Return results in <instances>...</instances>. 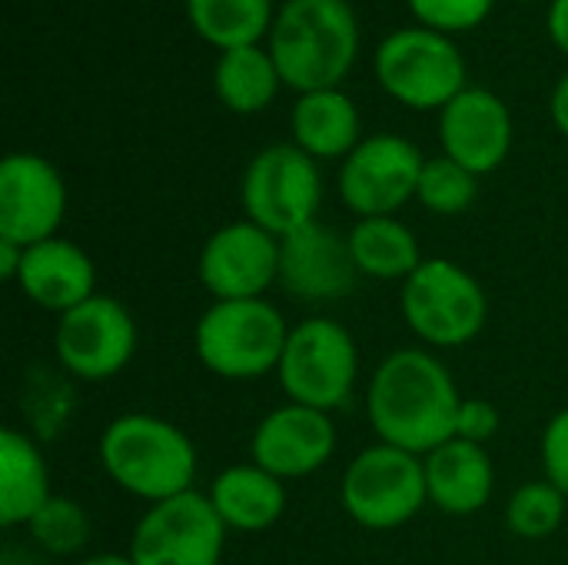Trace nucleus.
Segmentation results:
<instances>
[{"instance_id":"obj_34","label":"nucleus","mask_w":568,"mask_h":565,"mask_svg":"<svg viewBox=\"0 0 568 565\" xmlns=\"http://www.w3.org/2000/svg\"><path fill=\"white\" fill-rule=\"evenodd\" d=\"M23 246L20 243H10V240H0V276L17 283V273H20V263H23Z\"/></svg>"},{"instance_id":"obj_3","label":"nucleus","mask_w":568,"mask_h":565,"mask_svg":"<svg viewBox=\"0 0 568 565\" xmlns=\"http://www.w3.org/2000/svg\"><path fill=\"white\" fill-rule=\"evenodd\" d=\"M106 476L130 496L163 503L193 490L196 450L186 433L150 413H126L100 436Z\"/></svg>"},{"instance_id":"obj_17","label":"nucleus","mask_w":568,"mask_h":565,"mask_svg":"<svg viewBox=\"0 0 568 565\" xmlns=\"http://www.w3.org/2000/svg\"><path fill=\"white\" fill-rule=\"evenodd\" d=\"M359 270L349 240L323 223H306L280 240V286L306 303H333L353 293Z\"/></svg>"},{"instance_id":"obj_29","label":"nucleus","mask_w":568,"mask_h":565,"mask_svg":"<svg viewBox=\"0 0 568 565\" xmlns=\"http://www.w3.org/2000/svg\"><path fill=\"white\" fill-rule=\"evenodd\" d=\"M406 3L419 20V27L439 30L446 37L479 27L496 7V0H406Z\"/></svg>"},{"instance_id":"obj_1","label":"nucleus","mask_w":568,"mask_h":565,"mask_svg":"<svg viewBox=\"0 0 568 565\" xmlns=\"http://www.w3.org/2000/svg\"><path fill=\"white\" fill-rule=\"evenodd\" d=\"M459 390L449 370L426 350L389 353L369 383V423L379 443L429 456L436 446L456 440Z\"/></svg>"},{"instance_id":"obj_32","label":"nucleus","mask_w":568,"mask_h":565,"mask_svg":"<svg viewBox=\"0 0 568 565\" xmlns=\"http://www.w3.org/2000/svg\"><path fill=\"white\" fill-rule=\"evenodd\" d=\"M546 30H549V40L568 57V0H549Z\"/></svg>"},{"instance_id":"obj_27","label":"nucleus","mask_w":568,"mask_h":565,"mask_svg":"<svg viewBox=\"0 0 568 565\" xmlns=\"http://www.w3.org/2000/svg\"><path fill=\"white\" fill-rule=\"evenodd\" d=\"M27 529L47 556H73L90 539V516L80 503L50 496V503L27 523Z\"/></svg>"},{"instance_id":"obj_33","label":"nucleus","mask_w":568,"mask_h":565,"mask_svg":"<svg viewBox=\"0 0 568 565\" xmlns=\"http://www.w3.org/2000/svg\"><path fill=\"white\" fill-rule=\"evenodd\" d=\"M549 113H552V123H556V130L568 137V73L556 83V90H552V97H549Z\"/></svg>"},{"instance_id":"obj_13","label":"nucleus","mask_w":568,"mask_h":565,"mask_svg":"<svg viewBox=\"0 0 568 565\" xmlns=\"http://www.w3.org/2000/svg\"><path fill=\"white\" fill-rule=\"evenodd\" d=\"M67 213L60 170L37 153H7L0 160V240L23 250L53 240Z\"/></svg>"},{"instance_id":"obj_19","label":"nucleus","mask_w":568,"mask_h":565,"mask_svg":"<svg viewBox=\"0 0 568 565\" xmlns=\"http://www.w3.org/2000/svg\"><path fill=\"white\" fill-rule=\"evenodd\" d=\"M423 463L429 503L446 516H473L493 500L496 470L486 446L449 440L436 446L429 456H423Z\"/></svg>"},{"instance_id":"obj_20","label":"nucleus","mask_w":568,"mask_h":565,"mask_svg":"<svg viewBox=\"0 0 568 565\" xmlns=\"http://www.w3.org/2000/svg\"><path fill=\"white\" fill-rule=\"evenodd\" d=\"M293 143L313 160H346L359 147L356 103L339 87L300 93L293 103Z\"/></svg>"},{"instance_id":"obj_36","label":"nucleus","mask_w":568,"mask_h":565,"mask_svg":"<svg viewBox=\"0 0 568 565\" xmlns=\"http://www.w3.org/2000/svg\"><path fill=\"white\" fill-rule=\"evenodd\" d=\"M523 3H532V0H523Z\"/></svg>"},{"instance_id":"obj_31","label":"nucleus","mask_w":568,"mask_h":565,"mask_svg":"<svg viewBox=\"0 0 568 565\" xmlns=\"http://www.w3.org/2000/svg\"><path fill=\"white\" fill-rule=\"evenodd\" d=\"M499 423L503 416L489 400H463L456 413V440L486 446L499 433Z\"/></svg>"},{"instance_id":"obj_26","label":"nucleus","mask_w":568,"mask_h":565,"mask_svg":"<svg viewBox=\"0 0 568 565\" xmlns=\"http://www.w3.org/2000/svg\"><path fill=\"white\" fill-rule=\"evenodd\" d=\"M479 196V176L473 170H466L463 163L449 160V157H433L426 160L423 173H419V186H416V200L439 213V216H456L466 213Z\"/></svg>"},{"instance_id":"obj_5","label":"nucleus","mask_w":568,"mask_h":565,"mask_svg":"<svg viewBox=\"0 0 568 565\" xmlns=\"http://www.w3.org/2000/svg\"><path fill=\"white\" fill-rule=\"evenodd\" d=\"M379 87L409 110H443L466 90V60L459 47L429 27H399L386 33L373 57Z\"/></svg>"},{"instance_id":"obj_23","label":"nucleus","mask_w":568,"mask_h":565,"mask_svg":"<svg viewBox=\"0 0 568 565\" xmlns=\"http://www.w3.org/2000/svg\"><path fill=\"white\" fill-rule=\"evenodd\" d=\"M346 240H349V253H353L359 276L403 280L406 283L423 263V253H419L413 230L406 223H399L396 216L359 220Z\"/></svg>"},{"instance_id":"obj_14","label":"nucleus","mask_w":568,"mask_h":565,"mask_svg":"<svg viewBox=\"0 0 568 565\" xmlns=\"http://www.w3.org/2000/svg\"><path fill=\"white\" fill-rule=\"evenodd\" d=\"M196 273L213 300H263L280 283V236L253 220L226 223L203 243Z\"/></svg>"},{"instance_id":"obj_24","label":"nucleus","mask_w":568,"mask_h":565,"mask_svg":"<svg viewBox=\"0 0 568 565\" xmlns=\"http://www.w3.org/2000/svg\"><path fill=\"white\" fill-rule=\"evenodd\" d=\"M283 77L263 43L223 50L213 70V90L233 113H260L276 100Z\"/></svg>"},{"instance_id":"obj_12","label":"nucleus","mask_w":568,"mask_h":565,"mask_svg":"<svg viewBox=\"0 0 568 565\" xmlns=\"http://www.w3.org/2000/svg\"><path fill=\"white\" fill-rule=\"evenodd\" d=\"M53 346L70 376L83 383H103L133 360L136 323L120 300L97 293L60 316Z\"/></svg>"},{"instance_id":"obj_21","label":"nucleus","mask_w":568,"mask_h":565,"mask_svg":"<svg viewBox=\"0 0 568 565\" xmlns=\"http://www.w3.org/2000/svg\"><path fill=\"white\" fill-rule=\"evenodd\" d=\"M50 470L40 446L7 426L0 433V523L7 529L27 526L50 503Z\"/></svg>"},{"instance_id":"obj_25","label":"nucleus","mask_w":568,"mask_h":565,"mask_svg":"<svg viewBox=\"0 0 568 565\" xmlns=\"http://www.w3.org/2000/svg\"><path fill=\"white\" fill-rule=\"evenodd\" d=\"M193 30L220 53L253 47L270 37L276 20L273 0H183Z\"/></svg>"},{"instance_id":"obj_10","label":"nucleus","mask_w":568,"mask_h":565,"mask_svg":"<svg viewBox=\"0 0 568 565\" xmlns=\"http://www.w3.org/2000/svg\"><path fill=\"white\" fill-rule=\"evenodd\" d=\"M226 526L210 496L190 490L153 503L140 519L130 559L136 565H220Z\"/></svg>"},{"instance_id":"obj_35","label":"nucleus","mask_w":568,"mask_h":565,"mask_svg":"<svg viewBox=\"0 0 568 565\" xmlns=\"http://www.w3.org/2000/svg\"><path fill=\"white\" fill-rule=\"evenodd\" d=\"M80 565H136L130 556H116V553H100V556H90Z\"/></svg>"},{"instance_id":"obj_9","label":"nucleus","mask_w":568,"mask_h":565,"mask_svg":"<svg viewBox=\"0 0 568 565\" xmlns=\"http://www.w3.org/2000/svg\"><path fill=\"white\" fill-rule=\"evenodd\" d=\"M343 509L363 529L406 526L429 500L426 463L389 443L363 450L343 476Z\"/></svg>"},{"instance_id":"obj_7","label":"nucleus","mask_w":568,"mask_h":565,"mask_svg":"<svg viewBox=\"0 0 568 565\" xmlns=\"http://www.w3.org/2000/svg\"><path fill=\"white\" fill-rule=\"evenodd\" d=\"M409 330L429 346H463L486 326L489 300L479 280L453 260H423L399 296Z\"/></svg>"},{"instance_id":"obj_30","label":"nucleus","mask_w":568,"mask_h":565,"mask_svg":"<svg viewBox=\"0 0 568 565\" xmlns=\"http://www.w3.org/2000/svg\"><path fill=\"white\" fill-rule=\"evenodd\" d=\"M542 466H546V483H552L559 493L568 496V406L549 420L542 433Z\"/></svg>"},{"instance_id":"obj_8","label":"nucleus","mask_w":568,"mask_h":565,"mask_svg":"<svg viewBox=\"0 0 568 565\" xmlns=\"http://www.w3.org/2000/svg\"><path fill=\"white\" fill-rule=\"evenodd\" d=\"M240 193L246 216L283 240L316 220L323 176L306 150L296 143H273L250 160Z\"/></svg>"},{"instance_id":"obj_6","label":"nucleus","mask_w":568,"mask_h":565,"mask_svg":"<svg viewBox=\"0 0 568 565\" xmlns=\"http://www.w3.org/2000/svg\"><path fill=\"white\" fill-rule=\"evenodd\" d=\"M280 386L290 403L313 410H339L349 403L359 376V350L346 326L326 316L303 320L290 330L280 356Z\"/></svg>"},{"instance_id":"obj_2","label":"nucleus","mask_w":568,"mask_h":565,"mask_svg":"<svg viewBox=\"0 0 568 565\" xmlns=\"http://www.w3.org/2000/svg\"><path fill=\"white\" fill-rule=\"evenodd\" d=\"M266 50L296 93L339 87L359 57V23L349 0H286L266 37Z\"/></svg>"},{"instance_id":"obj_15","label":"nucleus","mask_w":568,"mask_h":565,"mask_svg":"<svg viewBox=\"0 0 568 565\" xmlns=\"http://www.w3.org/2000/svg\"><path fill=\"white\" fill-rule=\"evenodd\" d=\"M439 143L443 157L476 176L499 170L513 150V113L506 100L486 87H466L439 110Z\"/></svg>"},{"instance_id":"obj_11","label":"nucleus","mask_w":568,"mask_h":565,"mask_svg":"<svg viewBox=\"0 0 568 565\" xmlns=\"http://www.w3.org/2000/svg\"><path fill=\"white\" fill-rule=\"evenodd\" d=\"M426 160L419 147L399 133H376L343 160L339 196L359 216H393L416 196Z\"/></svg>"},{"instance_id":"obj_4","label":"nucleus","mask_w":568,"mask_h":565,"mask_svg":"<svg viewBox=\"0 0 568 565\" xmlns=\"http://www.w3.org/2000/svg\"><path fill=\"white\" fill-rule=\"evenodd\" d=\"M290 326L266 300H213L193 343L200 363L223 380H260L280 366Z\"/></svg>"},{"instance_id":"obj_22","label":"nucleus","mask_w":568,"mask_h":565,"mask_svg":"<svg viewBox=\"0 0 568 565\" xmlns=\"http://www.w3.org/2000/svg\"><path fill=\"white\" fill-rule=\"evenodd\" d=\"M210 500L226 529L240 533H263L270 529L286 509V486L273 473L250 466H230L213 480Z\"/></svg>"},{"instance_id":"obj_28","label":"nucleus","mask_w":568,"mask_h":565,"mask_svg":"<svg viewBox=\"0 0 568 565\" xmlns=\"http://www.w3.org/2000/svg\"><path fill=\"white\" fill-rule=\"evenodd\" d=\"M566 500L552 483H526L513 493L506 523L519 539H549L566 523Z\"/></svg>"},{"instance_id":"obj_18","label":"nucleus","mask_w":568,"mask_h":565,"mask_svg":"<svg viewBox=\"0 0 568 565\" xmlns=\"http://www.w3.org/2000/svg\"><path fill=\"white\" fill-rule=\"evenodd\" d=\"M20 293L50 313H70L73 306L97 296V270L93 260L70 240L53 236L43 243L27 246L20 273H17Z\"/></svg>"},{"instance_id":"obj_16","label":"nucleus","mask_w":568,"mask_h":565,"mask_svg":"<svg viewBox=\"0 0 568 565\" xmlns=\"http://www.w3.org/2000/svg\"><path fill=\"white\" fill-rule=\"evenodd\" d=\"M250 450L253 463L276 480H303L329 463L336 450V430L329 413L286 403L260 420Z\"/></svg>"}]
</instances>
